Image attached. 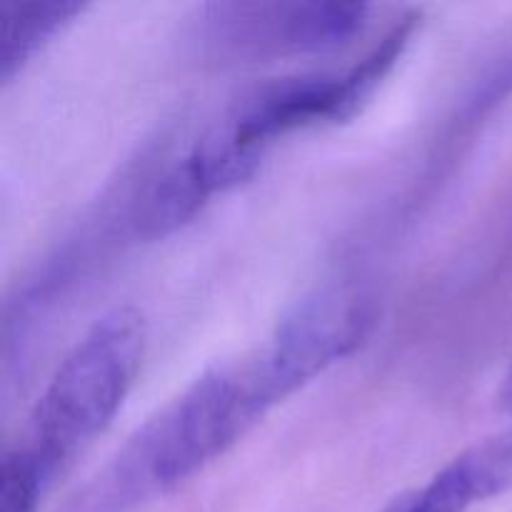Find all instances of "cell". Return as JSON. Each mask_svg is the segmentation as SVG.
<instances>
[{"label": "cell", "instance_id": "obj_1", "mask_svg": "<svg viewBox=\"0 0 512 512\" xmlns=\"http://www.w3.org/2000/svg\"><path fill=\"white\" fill-rule=\"evenodd\" d=\"M250 358L210 370L170 400L70 498L63 512H130L175 490L233 448L275 408Z\"/></svg>", "mask_w": 512, "mask_h": 512}, {"label": "cell", "instance_id": "obj_2", "mask_svg": "<svg viewBox=\"0 0 512 512\" xmlns=\"http://www.w3.org/2000/svg\"><path fill=\"white\" fill-rule=\"evenodd\" d=\"M413 28L410 15L343 75H295L250 88L183 155L188 173L213 198L248 180L283 135L353 118L390 73Z\"/></svg>", "mask_w": 512, "mask_h": 512}, {"label": "cell", "instance_id": "obj_3", "mask_svg": "<svg viewBox=\"0 0 512 512\" xmlns=\"http://www.w3.org/2000/svg\"><path fill=\"white\" fill-rule=\"evenodd\" d=\"M145 340L143 313L123 305L105 313L58 365L13 445L45 488L113 423L143 363Z\"/></svg>", "mask_w": 512, "mask_h": 512}, {"label": "cell", "instance_id": "obj_4", "mask_svg": "<svg viewBox=\"0 0 512 512\" xmlns=\"http://www.w3.org/2000/svg\"><path fill=\"white\" fill-rule=\"evenodd\" d=\"M368 13L363 3H210L200 10L195 43L215 63L328 53L353 43Z\"/></svg>", "mask_w": 512, "mask_h": 512}, {"label": "cell", "instance_id": "obj_5", "mask_svg": "<svg viewBox=\"0 0 512 512\" xmlns=\"http://www.w3.org/2000/svg\"><path fill=\"white\" fill-rule=\"evenodd\" d=\"M373 325V305L353 288H325L295 305L273 338L255 350L270 388L285 398L348 358Z\"/></svg>", "mask_w": 512, "mask_h": 512}, {"label": "cell", "instance_id": "obj_6", "mask_svg": "<svg viewBox=\"0 0 512 512\" xmlns=\"http://www.w3.org/2000/svg\"><path fill=\"white\" fill-rule=\"evenodd\" d=\"M512 490V425L450 460L425 488L413 490L415 512H468Z\"/></svg>", "mask_w": 512, "mask_h": 512}, {"label": "cell", "instance_id": "obj_7", "mask_svg": "<svg viewBox=\"0 0 512 512\" xmlns=\"http://www.w3.org/2000/svg\"><path fill=\"white\" fill-rule=\"evenodd\" d=\"M83 8L80 3L58 0H0V80L8 85Z\"/></svg>", "mask_w": 512, "mask_h": 512}, {"label": "cell", "instance_id": "obj_8", "mask_svg": "<svg viewBox=\"0 0 512 512\" xmlns=\"http://www.w3.org/2000/svg\"><path fill=\"white\" fill-rule=\"evenodd\" d=\"M48 493L33 465L15 448H8L0 460V512H35Z\"/></svg>", "mask_w": 512, "mask_h": 512}, {"label": "cell", "instance_id": "obj_9", "mask_svg": "<svg viewBox=\"0 0 512 512\" xmlns=\"http://www.w3.org/2000/svg\"><path fill=\"white\" fill-rule=\"evenodd\" d=\"M383 512H415V503H413V493H403L393 500Z\"/></svg>", "mask_w": 512, "mask_h": 512}]
</instances>
